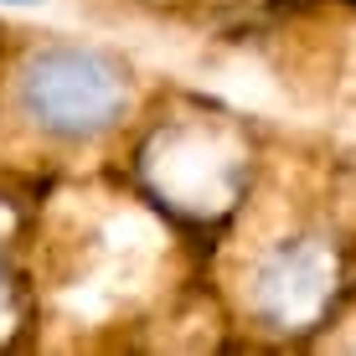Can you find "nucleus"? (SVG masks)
I'll return each mask as SVG.
<instances>
[{
	"instance_id": "nucleus-2",
	"label": "nucleus",
	"mask_w": 356,
	"mask_h": 356,
	"mask_svg": "<svg viewBox=\"0 0 356 356\" xmlns=\"http://www.w3.org/2000/svg\"><path fill=\"white\" fill-rule=\"evenodd\" d=\"M10 108L52 145L104 140L129 114V67L104 47L42 42L10 67Z\"/></svg>"
},
{
	"instance_id": "nucleus-3",
	"label": "nucleus",
	"mask_w": 356,
	"mask_h": 356,
	"mask_svg": "<svg viewBox=\"0 0 356 356\" xmlns=\"http://www.w3.org/2000/svg\"><path fill=\"white\" fill-rule=\"evenodd\" d=\"M346 294V243L330 227H300L274 238L248 268V310L274 336H310L336 315Z\"/></svg>"
},
{
	"instance_id": "nucleus-1",
	"label": "nucleus",
	"mask_w": 356,
	"mask_h": 356,
	"mask_svg": "<svg viewBox=\"0 0 356 356\" xmlns=\"http://www.w3.org/2000/svg\"><path fill=\"white\" fill-rule=\"evenodd\" d=\"M134 181L181 227H217L248 196L253 181L248 134L232 119H212V114L170 119L140 145Z\"/></svg>"
},
{
	"instance_id": "nucleus-5",
	"label": "nucleus",
	"mask_w": 356,
	"mask_h": 356,
	"mask_svg": "<svg viewBox=\"0 0 356 356\" xmlns=\"http://www.w3.org/2000/svg\"><path fill=\"white\" fill-rule=\"evenodd\" d=\"M0 6H42V0H0Z\"/></svg>"
},
{
	"instance_id": "nucleus-4",
	"label": "nucleus",
	"mask_w": 356,
	"mask_h": 356,
	"mask_svg": "<svg viewBox=\"0 0 356 356\" xmlns=\"http://www.w3.org/2000/svg\"><path fill=\"white\" fill-rule=\"evenodd\" d=\"M21 325H26V289H21V279L0 264V346H6Z\"/></svg>"
}]
</instances>
